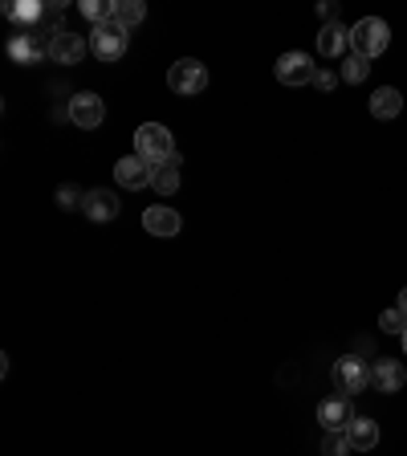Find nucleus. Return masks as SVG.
Returning a JSON list of instances; mask_svg holds the SVG:
<instances>
[{
    "mask_svg": "<svg viewBox=\"0 0 407 456\" xmlns=\"http://www.w3.org/2000/svg\"><path fill=\"white\" fill-rule=\"evenodd\" d=\"M106 118V102L98 94H74L69 98V123L77 131H98Z\"/></svg>",
    "mask_w": 407,
    "mask_h": 456,
    "instance_id": "8",
    "label": "nucleus"
},
{
    "mask_svg": "<svg viewBox=\"0 0 407 456\" xmlns=\"http://www.w3.org/2000/svg\"><path fill=\"white\" fill-rule=\"evenodd\" d=\"M82 212H85L90 220H98V224H110V220L118 216V196H114L110 188H94V191H85Z\"/></svg>",
    "mask_w": 407,
    "mask_h": 456,
    "instance_id": "12",
    "label": "nucleus"
},
{
    "mask_svg": "<svg viewBox=\"0 0 407 456\" xmlns=\"http://www.w3.org/2000/svg\"><path fill=\"white\" fill-rule=\"evenodd\" d=\"M351 419H354V403H351V395H342V391H334L330 399L318 403V424H322L326 432H346Z\"/></svg>",
    "mask_w": 407,
    "mask_h": 456,
    "instance_id": "7",
    "label": "nucleus"
},
{
    "mask_svg": "<svg viewBox=\"0 0 407 456\" xmlns=\"http://www.w3.org/2000/svg\"><path fill=\"white\" fill-rule=\"evenodd\" d=\"M318 17H322L326 25H338V4H334V0H322V4H318Z\"/></svg>",
    "mask_w": 407,
    "mask_h": 456,
    "instance_id": "25",
    "label": "nucleus"
},
{
    "mask_svg": "<svg viewBox=\"0 0 407 456\" xmlns=\"http://www.w3.org/2000/svg\"><path fill=\"white\" fill-rule=\"evenodd\" d=\"M90 53V45H85L77 33H57V37H49V61H57V66H77L82 57Z\"/></svg>",
    "mask_w": 407,
    "mask_h": 456,
    "instance_id": "10",
    "label": "nucleus"
},
{
    "mask_svg": "<svg viewBox=\"0 0 407 456\" xmlns=\"http://www.w3.org/2000/svg\"><path fill=\"white\" fill-rule=\"evenodd\" d=\"M9 57L12 61H41V57H49V41H41L37 33H12L9 37Z\"/></svg>",
    "mask_w": 407,
    "mask_h": 456,
    "instance_id": "13",
    "label": "nucleus"
},
{
    "mask_svg": "<svg viewBox=\"0 0 407 456\" xmlns=\"http://www.w3.org/2000/svg\"><path fill=\"white\" fill-rule=\"evenodd\" d=\"M277 82L281 86H313V74H318V66H313V57L302 53V49H289V53L277 57Z\"/></svg>",
    "mask_w": 407,
    "mask_h": 456,
    "instance_id": "5",
    "label": "nucleus"
},
{
    "mask_svg": "<svg viewBox=\"0 0 407 456\" xmlns=\"http://www.w3.org/2000/svg\"><path fill=\"white\" fill-rule=\"evenodd\" d=\"M90 53L98 61H118L126 53V28L118 20H106V25H94L90 28Z\"/></svg>",
    "mask_w": 407,
    "mask_h": 456,
    "instance_id": "3",
    "label": "nucleus"
},
{
    "mask_svg": "<svg viewBox=\"0 0 407 456\" xmlns=\"http://www.w3.org/2000/svg\"><path fill=\"white\" fill-rule=\"evenodd\" d=\"M82 200H85V191H77L74 183H61V188H57V204H61V208H82Z\"/></svg>",
    "mask_w": 407,
    "mask_h": 456,
    "instance_id": "24",
    "label": "nucleus"
},
{
    "mask_svg": "<svg viewBox=\"0 0 407 456\" xmlns=\"http://www.w3.org/2000/svg\"><path fill=\"white\" fill-rule=\"evenodd\" d=\"M399 338H403V354H407V330H403V334H399Z\"/></svg>",
    "mask_w": 407,
    "mask_h": 456,
    "instance_id": "28",
    "label": "nucleus"
},
{
    "mask_svg": "<svg viewBox=\"0 0 407 456\" xmlns=\"http://www.w3.org/2000/svg\"><path fill=\"white\" fill-rule=\"evenodd\" d=\"M322 456H351V440H346V432H326Z\"/></svg>",
    "mask_w": 407,
    "mask_h": 456,
    "instance_id": "22",
    "label": "nucleus"
},
{
    "mask_svg": "<svg viewBox=\"0 0 407 456\" xmlns=\"http://www.w3.org/2000/svg\"><path fill=\"white\" fill-rule=\"evenodd\" d=\"M370 387V367L362 359H354V354H346V359L334 362V391H342V395H359V391Z\"/></svg>",
    "mask_w": 407,
    "mask_h": 456,
    "instance_id": "6",
    "label": "nucleus"
},
{
    "mask_svg": "<svg viewBox=\"0 0 407 456\" xmlns=\"http://www.w3.org/2000/svg\"><path fill=\"white\" fill-rule=\"evenodd\" d=\"M370 383L383 391V395H395V391H403V383H407V370H403V362L399 359H375V367H370Z\"/></svg>",
    "mask_w": 407,
    "mask_h": 456,
    "instance_id": "11",
    "label": "nucleus"
},
{
    "mask_svg": "<svg viewBox=\"0 0 407 456\" xmlns=\"http://www.w3.org/2000/svg\"><path fill=\"white\" fill-rule=\"evenodd\" d=\"M151 163L139 159V155H123V159L114 163V180L123 183L126 191H139V188H151Z\"/></svg>",
    "mask_w": 407,
    "mask_h": 456,
    "instance_id": "9",
    "label": "nucleus"
},
{
    "mask_svg": "<svg viewBox=\"0 0 407 456\" xmlns=\"http://www.w3.org/2000/svg\"><path fill=\"white\" fill-rule=\"evenodd\" d=\"M114 20L131 33L134 25H142V20H147V4H142V0H118V4H114Z\"/></svg>",
    "mask_w": 407,
    "mask_h": 456,
    "instance_id": "19",
    "label": "nucleus"
},
{
    "mask_svg": "<svg viewBox=\"0 0 407 456\" xmlns=\"http://www.w3.org/2000/svg\"><path fill=\"white\" fill-rule=\"evenodd\" d=\"M167 86L171 94H199L204 86H208V69H204V61H196V57H183V61H175V66L167 69Z\"/></svg>",
    "mask_w": 407,
    "mask_h": 456,
    "instance_id": "4",
    "label": "nucleus"
},
{
    "mask_svg": "<svg viewBox=\"0 0 407 456\" xmlns=\"http://www.w3.org/2000/svg\"><path fill=\"white\" fill-rule=\"evenodd\" d=\"M77 12H82L90 25H106V20H114V4H110V0H82V4H77Z\"/></svg>",
    "mask_w": 407,
    "mask_h": 456,
    "instance_id": "20",
    "label": "nucleus"
},
{
    "mask_svg": "<svg viewBox=\"0 0 407 456\" xmlns=\"http://www.w3.org/2000/svg\"><path fill=\"white\" fill-rule=\"evenodd\" d=\"M180 163L183 159H180V151H175L167 163H159V167L151 171V188L159 191V196H171V191L180 188Z\"/></svg>",
    "mask_w": 407,
    "mask_h": 456,
    "instance_id": "18",
    "label": "nucleus"
},
{
    "mask_svg": "<svg viewBox=\"0 0 407 456\" xmlns=\"http://www.w3.org/2000/svg\"><path fill=\"white\" fill-rule=\"evenodd\" d=\"M387 45H391V28H387V20H379V17H362L359 25L351 28V49L354 53H362L370 61V57H379V53H387Z\"/></svg>",
    "mask_w": 407,
    "mask_h": 456,
    "instance_id": "2",
    "label": "nucleus"
},
{
    "mask_svg": "<svg viewBox=\"0 0 407 456\" xmlns=\"http://www.w3.org/2000/svg\"><path fill=\"white\" fill-rule=\"evenodd\" d=\"M346 440H351L354 452H370V448L379 444V424L367 416H354L351 428H346Z\"/></svg>",
    "mask_w": 407,
    "mask_h": 456,
    "instance_id": "15",
    "label": "nucleus"
},
{
    "mask_svg": "<svg viewBox=\"0 0 407 456\" xmlns=\"http://www.w3.org/2000/svg\"><path fill=\"white\" fill-rule=\"evenodd\" d=\"M367 74H370V61H367L362 53H354V49H351V57L342 61V82L359 86V82H367Z\"/></svg>",
    "mask_w": 407,
    "mask_h": 456,
    "instance_id": "21",
    "label": "nucleus"
},
{
    "mask_svg": "<svg viewBox=\"0 0 407 456\" xmlns=\"http://www.w3.org/2000/svg\"><path fill=\"white\" fill-rule=\"evenodd\" d=\"M134 155L147 159L151 167H159V163H167L175 155V139H171V131L163 123H142L134 131Z\"/></svg>",
    "mask_w": 407,
    "mask_h": 456,
    "instance_id": "1",
    "label": "nucleus"
},
{
    "mask_svg": "<svg viewBox=\"0 0 407 456\" xmlns=\"http://www.w3.org/2000/svg\"><path fill=\"white\" fill-rule=\"evenodd\" d=\"M313 86H318V90H334V86H338V74H330V69H318V74H313Z\"/></svg>",
    "mask_w": 407,
    "mask_h": 456,
    "instance_id": "26",
    "label": "nucleus"
},
{
    "mask_svg": "<svg viewBox=\"0 0 407 456\" xmlns=\"http://www.w3.org/2000/svg\"><path fill=\"white\" fill-rule=\"evenodd\" d=\"M180 212L175 208H163V204H155V208H147L142 212V228L151 232V237H175L180 232Z\"/></svg>",
    "mask_w": 407,
    "mask_h": 456,
    "instance_id": "14",
    "label": "nucleus"
},
{
    "mask_svg": "<svg viewBox=\"0 0 407 456\" xmlns=\"http://www.w3.org/2000/svg\"><path fill=\"white\" fill-rule=\"evenodd\" d=\"M399 310L407 314V289H399Z\"/></svg>",
    "mask_w": 407,
    "mask_h": 456,
    "instance_id": "27",
    "label": "nucleus"
},
{
    "mask_svg": "<svg viewBox=\"0 0 407 456\" xmlns=\"http://www.w3.org/2000/svg\"><path fill=\"white\" fill-rule=\"evenodd\" d=\"M346 49H351V28L322 25V33H318V53L322 57H342Z\"/></svg>",
    "mask_w": 407,
    "mask_h": 456,
    "instance_id": "16",
    "label": "nucleus"
},
{
    "mask_svg": "<svg viewBox=\"0 0 407 456\" xmlns=\"http://www.w3.org/2000/svg\"><path fill=\"white\" fill-rule=\"evenodd\" d=\"M403 110V94H399L395 86H379L375 94H370V114L375 118H395Z\"/></svg>",
    "mask_w": 407,
    "mask_h": 456,
    "instance_id": "17",
    "label": "nucleus"
},
{
    "mask_svg": "<svg viewBox=\"0 0 407 456\" xmlns=\"http://www.w3.org/2000/svg\"><path fill=\"white\" fill-rule=\"evenodd\" d=\"M379 326H383V334H403L407 330V314L399 310V305H395V310H383L379 314Z\"/></svg>",
    "mask_w": 407,
    "mask_h": 456,
    "instance_id": "23",
    "label": "nucleus"
}]
</instances>
